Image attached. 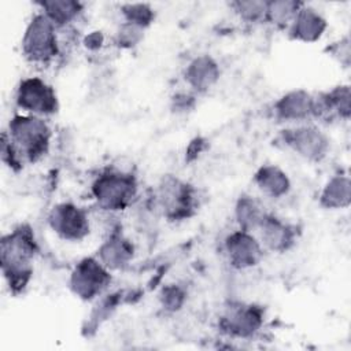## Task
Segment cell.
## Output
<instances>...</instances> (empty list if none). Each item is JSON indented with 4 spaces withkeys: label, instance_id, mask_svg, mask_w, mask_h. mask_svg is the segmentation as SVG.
Instances as JSON below:
<instances>
[{
    "label": "cell",
    "instance_id": "obj_1",
    "mask_svg": "<svg viewBox=\"0 0 351 351\" xmlns=\"http://www.w3.org/2000/svg\"><path fill=\"white\" fill-rule=\"evenodd\" d=\"M52 130L45 118L32 114H15L3 134L1 156L10 158V166L37 162L49 148Z\"/></svg>",
    "mask_w": 351,
    "mask_h": 351
},
{
    "label": "cell",
    "instance_id": "obj_2",
    "mask_svg": "<svg viewBox=\"0 0 351 351\" xmlns=\"http://www.w3.org/2000/svg\"><path fill=\"white\" fill-rule=\"evenodd\" d=\"M37 252V241L30 226L19 225L3 234L0 241L1 270L14 292L22 291L29 284Z\"/></svg>",
    "mask_w": 351,
    "mask_h": 351
},
{
    "label": "cell",
    "instance_id": "obj_3",
    "mask_svg": "<svg viewBox=\"0 0 351 351\" xmlns=\"http://www.w3.org/2000/svg\"><path fill=\"white\" fill-rule=\"evenodd\" d=\"M137 180L132 173L106 170L90 185V193L96 204L106 211H122L137 196Z\"/></svg>",
    "mask_w": 351,
    "mask_h": 351
},
{
    "label": "cell",
    "instance_id": "obj_4",
    "mask_svg": "<svg viewBox=\"0 0 351 351\" xmlns=\"http://www.w3.org/2000/svg\"><path fill=\"white\" fill-rule=\"evenodd\" d=\"M56 26L37 11L29 21L22 36V52L34 64H48L60 52Z\"/></svg>",
    "mask_w": 351,
    "mask_h": 351
},
{
    "label": "cell",
    "instance_id": "obj_5",
    "mask_svg": "<svg viewBox=\"0 0 351 351\" xmlns=\"http://www.w3.org/2000/svg\"><path fill=\"white\" fill-rule=\"evenodd\" d=\"M154 204L167 219H185L195 208V191L181 178L166 174L155 188Z\"/></svg>",
    "mask_w": 351,
    "mask_h": 351
},
{
    "label": "cell",
    "instance_id": "obj_6",
    "mask_svg": "<svg viewBox=\"0 0 351 351\" xmlns=\"http://www.w3.org/2000/svg\"><path fill=\"white\" fill-rule=\"evenodd\" d=\"M280 137L287 148L313 163L324 160L330 151L329 137L314 125L298 123L284 129Z\"/></svg>",
    "mask_w": 351,
    "mask_h": 351
},
{
    "label": "cell",
    "instance_id": "obj_7",
    "mask_svg": "<svg viewBox=\"0 0 351 351\" xmlns=\"http://www.w3.org/2000/svg\"><path fill=\"white\" fill-rule=\"evenodd\" d=\"M111 282V271L96 258L81 259L71 270L69 287L81 300L89 302L99 298Z\"/></svg>",
    "mask_w": 351,
    "mask_h": 351
},
{
    "label": "cell",
    "instance_id": "obj_8",
    "mask_svg": "<svg viewBox=\"0 0 351 351\" xmlns=\"http://www.w3.org/2000/svg\"><path fill=\"white\" fill-rule=\"evenodd\" d=\"M15 101L22 112L43 118L55 114L59 108L55 89L40 77L21 80L16 88Z\"/></svg>",
    "mask_w": 351,
    "mask_h": 351
},
{
    "label": "cell",
    "instance_id": "obj_9",
    "mask_svg": "<svg viewBox=\"0 0 351 351\" xmlns=\"http://www.w3.org/2000/svg\"><path fill=\"white\" fill-rule=\"evenodd\" d=\"M47 221L52 232L64 241H81L90 232L88 213L71 202H62L53 206Z\"/></svg>",
    "mask_w": 351,
    "mask_h": 351
},
{
    "label": "cell",
    "instance_id": "obj_10",
    "mask_svg": "<svg viewBox=\"0 0 351 351\" xmlns=\"http://www.w3.org/2000/svg\"><path fill=\"white\" fill-rule=\"evenodd\" d=\"M262 307L251 303H232L219 318V328L226 335L239 339L255 336L263 325Z\"/></svg>",
    "mask_w": 351,
    "mask_h": 351
},
{
    "label": "cell",
    "instance_id": "obj_11",
    "mask_svg": "<svg viewBox=\"0 0 351 351\" xmlns=\"http://www.w3.org/2000/svg\"><path fill=\"white\" fill-rule=\"evenodd\" d=\"M223 251L229 265L239 270L255 267L263 256V247L258 237L243 229H236L225 237Z\"/></svg>",
    "mask_w": 351,
    "mask_h": 351
},
{
    "label": "cell",
    "instance_id": "obj_12",
    "mask_svg": "<svg viewBox=\"0 0 351 351\" xmlns=\"http://www.w3.org/2000/svg\"><path fill=\"white\" fill-rule=\"evenodd\" d=\"M255 232L263 250L278 254L289 251L298 239V232L293 225L269 213L263 215Z\"/></svg>",
    "mask_w": 351,
    "mask_h": 351
},
{
    "label": "cell",
    "instance_id": "obj_13",
    "mask_svg": "<svg viewBox=\"0 0 351 351\" xmlns=\"http://www.w3.org/2000/svg\"><path fill=\"white\" fill-rule=\"evenodd\" d=\"M273 114L282 122L304 123L315 117V96L304 89L289 90L273 103Z\"/></svg>",
    "mask_w": 351,
    "mask_h": 351
},
{
    "label": "cell",
    "instance_id": "obj_14",
    "mask_svg": "<svg viewBox=\"0 0 351 351\" xmlns=\"http://www.w3.org/2000/svg\"><path fill=\"white\" fill-rule=\"evenodd\" d=\"M221 67L211 55H197L185 66L184 80L195 93H206L217 85Z\"/></svg>",
    "mask_w": 351,
    "mask_h": 351
},
{
    "label": "cell",
    "instance_id": "obj_15",
    "mask_svg": "<svg viewBox=\"0 0 351 351\" xmlns=\"http://www.w3.org/2000/svg\"><path fill=\"white\" fill-rule=\"evenodd\" d=\"M134 256V245L119 232H112L97 248L96 258L110 270H123Z\"/></svg>",
    "mask_w": 351,
    "mask_h": 351
},
{
    "label": "cell",
    "instance_id": "obj_16",
    "mask_svg": "<svg viewBox=\"0 0 351 351\" xmlns=\"http://www.w3.org/2000/svg\"><path fill=\"white\" fill-rule=\"evenodd\" d=\"M326 27L328 22L322 14L303 3L293 21L288 26V33L292 40L302 43H315L324 36Z\"/></svg>",
    "mask_w": 351,
    "mask_h": 351
},
{
    "label": "cell",
    "instance_id": "obj_17",
    "mask_svg": "<svg viewBox=\"0 0 351 351\" xmlns=\"http://www.w3.org/2000/svg\"><path fill=\"white\" fill-rule=\"evenodd\" d=\"M256 188L271 199H281L291 191V180L288 174L276 165H263L254 174Z\"/></svg>",
    "mask_w": 351,
    "mask_h": 351
},
{
    "label": "cell",
    "instance_id": "obj_18",
    "mask_svg": "<svg viewBox=\"0 0 351 351\" xmlns=\"http://www.w3.org/2000/svg\"><path fill=\"white\" fill-rule=\"evenodd\" d=\"M351 93L348 85L335 86L332 90L315 97V117L337 115L341 119H348Z\"/></svg>",
    "mask_w": 351,
    "mask_h": 351
},
{
    "label": "cell",
    "instance_id": "obj_19",
    "mask_svg": "<svg viewBox=\"0 0 351 351\" xmlns=\"http://www.w3.org/2000/svg\"><path fill=\"white\" fill-rule=\"evenodd\" d=\"M38 7V11H41L58 30L67 29L84 11L82 3L74 0H47L40 1Z\"/></svg>",
    "mask_w": 351,
    "mask_h": 351
},
{
    "label": "cell",
    "instance_id": "obj_20",
    "mask_svg": "<svg viewBox=\"0 0 351 351\" xmlns=\"http://www.w3.org/2000/svg\"><path fill=\"white\" fill-rule=\"evenodd\" d=\"M351 203V181L347 174H335L319 193V204L326 210L347 208Z\"/></svg>",
    "mask_w": 351,
    "mask_h": 351
},
{
    "label": "cell",
    "instance_id": "obj_21",
    "mask_svg": "<svg viewBox=\"0 0 351 351\" xmlns=\"http://www.w3.org/2000/svg\"><path fill=\"white\" fill-rule=\"evenodd\" d=\"M265 214L266 213L262 210L259 203L248 195H241L236 202L234 218L239 225V229L254 233Z\"/></svg>",
    "mask_w": 351,
    "mask_h": 351
},
{
    "label": "cell",
    "instance_id": "obj_22",
    "mask_svg": "<svg viewBox=\"0 0 351 351\" xmlns=\"http://www.w3.org/2000/svg\"><path fill=\"white\" fill-rule=\"evenodd\" d=\"M302 5L303 3L292 0L267 1L266 22L278 27H288Z\"/></svg>",
    "mask_w": 351,
    "mask_h": 351
},
{
    "label": "cell",
    "instance_id": "obj_23",
    "mask_svg": "<svg viewBox=\"0 0 351 351\" xmlns=\"http://www.w3.org/2000/svg\"><path fill=\"white\" fill-rule=\"evenodd\" d=\"M123 22L136 25L138 27H148L155 19L154 8L147 3H126L121 5Z\"/></svg>",
    "mask_w": 351,
    "mask_h": 351
},
{
    "label": "cell",
    "instance_id": "obj_24",
    "mask_svg": "<svg viewBox=\"0 0 351 351\" xmlns=\"http://www.w3.org/2000/svg\"><path fill=\"white\" fill-rule=\"evenodd\" d=\"M230 7L237 14V16L248 23L266 22L267 1L261 0H247V1H233Z\"/></svg>",
    "mask_w": 351,
    "mask_h": 351
},
{
    "label": "cell",
    "instance_id": "obj_25",
    "mask_svg": "<svg viewBox=\"0 0 351 351\" xmlns=\"http://www.w3.org/2000/svg\"><path fill=\"white\" fill-rule=\"evenodd\" d=\"M186 300V291L178 284H169L162 288L159 293V302L165 311L176 313L182 308Z\"/></svg>",
    "mask_w": 351,
    "mask_h": 351
},
{
    "label": "cell",
    "instance_id": "obj_26",
    "mask_svg": "<svg viewBox=\"0 0 351 351\" xmlns=\"http://www.w3.org/2000/svg\"><path fill=\"white\" fill-rule=\"evenodd\" d=\"M144 37V29L136 25L122 22L115 34V44L119 48H133Z\"/></svg>",
    "mask_w": 351,
    "mask_h": 351
},
{
    "label": "cell",
    "instance_id": "obj_27",
    "mask_svg": "<svg viewBox=\"0 0 351 351\" xmlns=\"http://www.w3.org/2000/svg\"><path fill=\"white\" fill-rule=\"evenodd\" d=\"M335 55L340 56V63L346 67L350 64V40L348 37L340 40V43L336 45Z\"/></svg>",
    "mask_w": 351,
    "mask_h": 351
},
{
    "label": "cell",
    "instance_id": "obj_28",
    "mask_svg": "<svg viewBox=\"0 0 351 351\" xmlns=\"http://www.w3.org/2000/svg\"><path fill=\"white\" fill-rule=\"evenodd\" d=\"M85 45L89 49H99L103 44V36L100 32H92L85 37Z\"/></svg>",
    "mask_w": 351,
    "mask_h": 351
}]
</instances>
